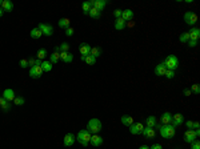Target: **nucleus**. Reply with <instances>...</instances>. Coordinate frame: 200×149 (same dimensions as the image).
I'll list each match as a JSON object with an SVG mask.
<instances>
[{"mask_svg":"<svg viewBox=\"0 0 200 149\" xmlns=\"http://www.w3.org/2000/svg\"><path fill=\"white\" fill-rule=\"evenodd\" d=\"M159 132L163 138H172L175 136V133H176V128L172 126L171 124H164V125L162 124L159 128Z\"/></svg>","mask_w":200,"mask_h":149,"instance_id":"nucleus-1","label":"nucleus"},{"mask_svg":"<svg viewBox=\"0 0 200 149\" xmlns=\"http://www.w3.org/2000/svg\"><path fill=\"white\" fill-rule=\"evenodd\" d=\"M91 136H92V133L90 132V130L82 129V130H79L78 135H76V140H78L83 147H87L91 141Z\"/></svg>","mask_w":200,"mask_h":149,"instance_id":"nucleus-2","label":"nucleus"},{"mask_svg":"<svg viewBox=\"0 0 200 149\" xmlns=\"http://www.w3.org/2000/svg\"><path fill=\"white\" fill-rule=\"evenodd\" d=\"M164 65L167 69H171V71H175L179 68V59H177V56L175 55H168L167 57L164 59Z\"/></svg>","mask_w":200,"mask_h":149,"instance_id":"nucleus-3","label":"nucleus"},{"mask_svg":"<svg viewBox=\"0 0 200 149\" xmlns=\"http://www.w3.org/2000/svg\"><path fill=\"white\" fill-rule=\"evenodd\" d=\"M101 128H103V125H101V121L99 119H91L87 124V130H90L92 135H97Z\"/></svg>","mask_w":200,"mask_h":149,"instance_id":"nucleus-4","label":"nucleus"},{"mask_svg":"<svg viewBox=\"0 0 200 149\" xmlns=\"http://www.w3.org/2000/svg\"><path fill=\"white\" fill-rule=\"evenodd\" d=\"M184 21L191 27L195 26V24L198 23V15L192 11H187L186 14H184Z\"/></svg>","mask_w":200,"mask_h":149,"instance_id":"nucleus-5","label":"nucleus"},{"mask_svg":"<svg viewBox=\"0 0 200 149\" xmlns=\"http://www.w3.org/2000/svg\"><path fill=\"white\" fill-rule=\"evenodd\" d=\"M38 28L40 31H42V33L44 36H52V33H54V27L51 26V24H45V23H40Z\"/></svg>","mask_w":200,"mask_h":149,"instance_id":"nucleus-6","label":"nucleus"},{"mask_svg":"<svg viewBox=\"0 0 200 149\" xmlns=\"http://www.w3.org/2000/svg\"><path fill=\"white\" fill-rule=\"evenodd\" d=\"M90 4H91V7H92V8H96L97 11H100V12H101L104 8L107 7L108 2H107V0H91Z\"/></svg>","mask_w":200,"mask_h":149,"instance_id":"nucleus-7","label":"nucleus"},{"mask_svg":"<svg viewBox=\"0 0 200 149\" xmlns=\"http://www.w3.org/2000/svg\"><path fill=\"white\" fill-rule=\"evenodd\" d=\"M130 128V132H131V135H139V133L143 132V129H144V125L141 123H134L132 125L128 126Z\"/></svg>","mask_w":200,"mask_h":149,"instance_id":"nucleus-8","label":"nucleus"},{"mask_svg":"<svg viewBox=\"0 0 200 149\" xmlns=\"http://www.w3.org/2000/svg\"><path fill=\"white\" fill-rule=\"evenodd\" d=\"M184 123V116L181 113H176V114H172V121H171V125L172 126H179Z\"/></svg>","mask_w":200,"mask_h":149,"instance_id":"nucleus-9","label":"nucleus"},{"mask_svg":"<svg viewBox=\"0 0 200 149\" xmlns=\"http://www.w3.org/2000/svg\"><path fill=\"white\" fill-rule=\"evenodd\" d=\"M42 74H43L42 67H39V65H33V67H31V69H29V76L32 77V79H39Z\"/></svg>","mask_w":200,"mask_h":149,"instance_id":"nucleus-10","label":"nucleus"},{"mask_svg":"<svg viewBox=\"0 0 200 149\" xmlns=\"http://www.w3.org/2000/svg\"><path fill=\"white\" fill-rule=\"evenodd\" d=\"M198 138L195 135V130L193 129H187L186 133H184V141L188 142V144H191V142H193L195 140Z\"/></svg>","mask_w":200,"mask_h":149,"instance_id":"nucleus-11","label":"nucleus"},{"mask_svg":"<svg viewBox=\"0 0 200 149\" xmlns=\"http://www.w3.org/2000/svg\"><path fill=\"white\" fill-rule=\"evenodd\" d=\"M79 52L82 53V57H87V56L91 53V45L87 44V43H83V44H80V47H79Z\"/></svg>","mask_w":200,"mask_h":149,"instance_id":"nucleus-12","label":"nucleus"},{"mask_svg":"<svg viewBox=\"0 0 200 149\" xmlns=\"http://www.w3.org/2000/svg\"><path fill=\"white\" fill-rule=\"evenodd\" d=\"M141 135H143L146 138H153L156 136V130H155V128H148V126H144Z\"/></svg>","mask_w":200,"mask_h":149,"instance_id":"nucleus-13","label":"nucleus"},{"mask_svg":"<svg viewBox=\"0 0 200 149\" xmlns=\"http://www.w3.org/2000/svg\"><path fill=\"white\" fill-rule=\"evenodd\" d=\"M134 16H135V15H134V11H132V9H130V8H128V9H124V11L122 12V19L125 21V23H127V21H131L132 19H134Z\"/></svg>","mask_w":200,"mask_h":149,"instance_id":"nucleus-14","label":"nucleus"},{"mask_svg":"<svg viewBox=\"0 0 200 149\" xmlns=\"http://www.w3.org/2000/svg\"><path fill=\"white\" fill-rule=\"evenodd\" d=\"M90 144L92 145V147H100L101 144H103V137H100L99 135H92L91 136V141H90Z\"/></svg>","mask_w":200,"mask_h":149,"instance_id":"nucleus-15","label":"nucleus"},{"mask_svg":"<svg viewBox=\"0 0 200 149\" xmlns=\"http://www.w3.org/2000/svg\"><path fill=\"white\" fill-rule=\"evenodd\" d=\"M3 97H4L7 101H10V102H11V101H14V100H15V97H16V96H15L14 89L7 88L4 92H3Z\"/></svg>","mask_w":200,"mask_h":149,"instance_id":"nucleus-16","label":"nucleus"},{"mask_svg":"<svg viewBox=\"0 0 200 149\" xmlns=\"http://www.w3.org/2000/svg\"><path fill=\"white\" fill-rule=\"evenodd\" d=\"M75 135H72V133H67L66 136H64V147H72L73 142H75Z\"/></svg>","mask_w":200,"mask_h":149,"instance_id":"nucleus-17","label":"nucleus"},{"mask_svg":"<svg viewBox=\"0 0 200 149\" xmlns=\"http://www.w3.org/2000/svg\"><path fill=\"white\" fill-rule=\"evenodd\" d=\"M188 35H189V40H199V37H200V29H199V28H196V27H192L188 31Z\"/></svg>","mask_w":200,"mask_h":149,"instance_id":"nucleus-18","label":"nucleus"},{"mask_svg":"<svg viewBox=\"0 0 200 149\" xmlns=\"http://www.w3.org/2000/svg\"><path fill=\"white\" fill-rule=\"evenodd\" d=\"M165 71H167V68H165V65H164L163 61L155 67V74H156V76H164Z\"/></svg>","mask_w":200,"mask_h":149,"instance_id":"nucleus-19","label":"nucleus"},{"mask_svg":"<svg viewBox=\"0 0 200 149\" xmlns=\"http://www.w3.org/2000/svg\"><path fill=\"white\" fill-rule=\"evenodd\" d=\"M172 121V114L170 113V112H164V113L160 116V124H171Z\"/></svg>","mask_w":200,"mask_h":149,"instance_id":"nucleus-20","label":"nucleus"},{"mask_svg":"<svg viewBox=\"0 0 200 149\" xmlns=\"http://www.w3.org/2000/svg\"><path fill=\"white\" fill-rule=\"evenodd\" d=\"M120 121H122L123 125L130 126V125H132V124H134V117H131L130 114H123V116L120 117Z\"/></svg>","mask_w":200,"mask_h":149,"instance_id":"nucleus-21","label":"nucleus"},{"mask_svg":"<svg viewBox=\"0 0 200 149\" xmlns=\"http://www.w3.org/2000/svg\"><path fill=\"white\" fill-rule=\"evenodd\" d=\"M60 60L68 64L73 60V55L69 53V52H60Z\"/></svg>","mask_w":200,"mask_h":149,"instance_id":"nucleus-22","label":"nucleus"},{"mask_svg":"<svg viewBox=\"0 0 200 149\" xmlns=\"http://www.w3.org/2000/svg\"><path fill=\"white\" fill-rule=\"evenodd\" d=\"M0 7H2V9H3L4 12H11L12 9H14V4H12L10 0H3V2H2V5H0Z\"/></svg>","mask_w":200,"mask_h":149,"instance_id":"nucleus-23","label":"nucleus"},{"mask_svg":"<svg viewBox=\"0 0 200 149\" xmlns=\"http://www.w3.org/2000/svg\"><path fill=\"white\" fill-rule=\"evenodd\" d=\"M156 123H158V119H156V116H148L146 119V126H148V128H155Z\"/></svg>","mask_w":200,"mask_h":149,"instance_id":"nucleus-24","label":"nucleus"},{"mask_svg":"<svg viewBox=\"0 0 200 149\" xmlns=\"http://www.w3.org/2000/svg\"><path fill=\"white\" fill-rule=\"evenodd\" d=\"M125 27H127V23H125V21L123 20L122 17H120V19H116V20H115V29L123 31V29H125Z\"/></svg>","mask_w":200,"mask_h":149,"instance_id":"nucleus-25","label":"nucleus"},{"mask_svg":"<svg viewBox=\"0 0 200 149\" xmlns=\"http://www.w3.org/2000/svg\"><path fill=\"white\" fill-rule=\"evenodd\" d=\"M0 107L3 111H10L11 109V102L7 101L4 97H0Z\"/></svg>","mask_w":200,"mask_h":149,"instance_id":"nucleus-26","label":"nucleus"},{"mask_svg":"<svg viewBox=\"0 0 200 149\" xmlns=\"http://www.w3.org/2000/svg\"><path fill=\"white\" fill-rule=\"evenodd\" d=\"M29 35H31L32 39H40V37L43 36V33H42V31H40L39 28L36 27V28H32V31L29 32Z\"/></svg>","mask_w":200,"mask_h":149,"instance_id":"nucleus-27","label":"nucleus"},{"mask_svg":"<svg viewBox=\"0 0 200 149\" xmlns=\"http://www.w3.org/2000/svg\"><path fill=\"white\" fill-rule=\"evenodd\" d=\"M57 24H59V27H60V28H64V29H66V28H68V27H69L71 20H69L68 17H61Z\"/></svg>","mask_w":200,"mask_h":149,"instance_id":"nucleus-28","label":"nucleus"},{"mask_svg":"<svg viewBox=\"0 0 200 149\" xmlns=\"http://www.w3.org/2000/svg\"><path fill=\"white\" fill-rule=\"evenodd\" d=\"M52 67H54V64H52L51 61H43V64H42L43 72H51V71H52Z\"/></svg>","mask_w":200,"mask_h":149,"instance_id":"nucleus-29","label":"nucleus"},{"mask_svg":"<svg viewBox=\"0 0 200 149\" xmlns=\"http://www.w3.org/2000/svg\"><path fill=\"white\" fill-rule=\"evenodd\" d=\"M100 15H101V12H100V11H97L96 8H91V9H90V12H88V16L92 17V19H99V17H100Z\"/></svg>","mask_w":200,"mask_h":149,"instance_id":"nucleus-30","label":"nucleus"},{"mask_svg":"<svg viewBox=\"0 0 200 149\" xmlns=\"http://www.w3.org/2000/svg\"><path fill=\"white\" fill-rule=\"evenodd\" d=\"M91 56H94L95 59H97L99 56L101 55V49L99 48V47H95V48H91Z\"/></svg>","mask_w":200,"mask_h":149,"instance_id":"nucleus-31","label":"nucleus"},{"mask_svg":"<svg viewBox=\"0 0 200 149\" xmlns=\"http://www.w3.org/2000/svg\"><path fill=\"white\" fill-rule=\"evenodd\" d=\"M50 59H51L50 61H51L52 64H56L57 61L60 60V52H54V53L51 55V57H50Z\"/></svg>","mask_w":200,"mask_h":149,"instance_id":"nucleus-32","label":"nucleus"},{"mask_svg":"<svg viewBox=\"0 0 200 149\" xmlns=\"http://www.w3.org/2000/svg\"><path fill=\"white\" fill-rule=\"evenodd\" d=\"M83 61H85V64H88V65H94L95 63H96V59H95L94 56L88 55L87 57H84V60H83Z\"/></svg>","mask_w":200,"mask_h":149,"instance_id":"nucleus-33","label":"nucleus"},{"mask_svg":"<svg viewBox=\"0 0 200 149\" xmlns=\"http://www.w3.org/2000/svg\"><path fill=\"white\" fill-rule=\"evenodd\" d=\"M82 8H83V12H84V15H88V12H90V9H91L92 7H91L90 2H85V3H83V4H82Z\"/></svg>","mask_w":200,"mask_h":149,"instance_id":"nucleus-34","label":"nucleus"},{"mask_svg":"<svg viewBox=\"0 0 200 149\" xmlns=\"http://www.w3.org/2000/svg\"><path fill=\"white\" fill-rule=\"evenodd\" d=\"M179 40H180V43H188V41H189V35H188V32L181 33V35L179 36Z\"/></svg>","mask_w":200,"mask_h":149,"instance_id":"nucleus-35","label":"nucleus"},{"mask_svg":"<svg viewBox=\"0 0 200 149\" xmlns=\"http://www.w3.org/2000/svg\"><path fill=\"white\" fill-rule=\"evenodd\" d=\"M47 56V51H45L44 48H40L38 51V59H40V60H43V59Z\"/></svg>","mask_w":200,"mask_h":149,"instance_id":"nucleus-36","label":"nucleus"},{"mask_svg":"<svg viewBox=\"0 0 200 149\" xmlns=\"http://www.w3.org/2000/svg\"><path fill=\"white\" fill-rule=\"evenodd\" d=\"M14 102H15V105H23L24 102H26V100H24V97H21V96H16Z\"/></svg>","mask_w":200,"mask_h":149,"instance_id":"nucleus-37","label":"nucleus"},{"mask_svg":"<svg viewBox=\"0 0 200 149\" xmlns=\"http://www.w3.org/2000/svg\"><path fill=\"white\" fill-rule=\"evenodd\" d=\"M192 93H195V95H199L200 93V87H199V84H193L192 87H191V89H189Z\"/></svg>","mask_w":200,"mask_h":149,"instance_id":"nucleus-38","label":"nucleus"},{"mask_svg":"<svg viewBox=\"0 0 200 149\" xmlns=\"http://www.w3.org/2000/svg\"><path fill=\"white\" fill-rule=\"evenodd\" d=\"M59 47H60V52H68V49H69L68 43H61Z\"/></svg>","mask_w":200,"mask_h":149,"instance_id":"nucleus-39","label":"nucleus"},{"mask_svg":"<svg viewBox=\"0 0 200 149\" xmlns=\"http://www.w3.org/2000/svg\"><path fill=\"white\" fill-rule=\"evenodd\" d=\"M167 79H174L175 77V71H171V69H167L165 71V74H164Z\"/></svg>","mask_w":200,"mask_h":149,"instance_id":"nucleus-40","label":"nucleus"},{"mask_svg":"<svg viewBox=\"0 0 200 149\" xmlns=\"http://www.w3.org/2000/svg\"><path fill=\"white\" fill-rule=\"evenodd\" d=\"M191 149H200V141L198 138H196L193 142H191Z\"/></svg>","mask_w":200,"mask_h":149,"instance_id":"nucleus-41","label":"nucleus"},{"mask_svg":"<svg viewBox=\"0 0 200 149\" xmlns=\"http://www.w3.org/2000/svg\"><path fill=\"white\" fill-rule=\"evenodd\" d=\"M187 44H188V47H191V48H195V47H198V44H199V40H189Z\"/></svg>","mask_w":200,"mask_h":149,"instance_id":"nucleus-42","label":"nucleus"},{"mask_svg":"<svg viewBox=\"0 0 200 149\" xmlns=\"http://www.w3.org/2000/svg\"><path fill=\"white\" fill-rule=\"evenodd\" d=\"M122 12H123V9H115V11H113V16H115L116 19H120L122 17Z\"/></svg>","mask_w":200,"mask_h":149,"instance_id":"nucleus-43","label":"nucleus"},{"mask_svg":"<svg viewBox=\"0 0 200 149\" xmlns=\"http://www.w3.org/2000/svg\"><path fill=\"white\" fill-rule=\"evenodd\" d=\"M66 35L68 36V37H71L73 35V28H71V27H68V28H66Z\"/></svg>","mask_w":200,"mask_h":149,"instance_id":"nucleus-44","label":"nucleus"},{"mask_svg":"<svg viewBox=\"0 0 200 149\" xmlns=\"http://www.w3.org/2000/svg\"><path fill=\"white\" fill-rule=\"evenodd\" d=\"M19 65L21 68H27L28 67V60H20L19 61Z\"/></svg>","mask_w":200,"mask_h":149,"instance_id":"nucleus-45","label":"nucleus"},{"mask_svg":"<svg viewBox=\"0 0 200 149\" xmlns=\"http://www.w3.org/2000/svg\"><path fill=\"white\" fill-rule=\"evenodd\" d=\"M186 125H187V128H188V129H193V121L192 120H188L186 123Z\"/></svg>","mask_w":200,"mask_h":149,"instance_id":"nucleus-46","label":"nucleus"},{"mask_svg":"<svg viewBox=\"0 0 200 149\" xmlns=\"http://www.w3.org/2000/svg\"><path fill=\"white\" fill-rule=\"evenodd\" d=\"M183 95H184V96H191V95H192V92H191L188 88H184V89H183Z\"/></svg>","mask_w":200,"mask_h":149,"instance_id":"nucleus-47","label":"nucleus"},{"mask_svg":"<svg viewBox=\"0 0 200 149\" xmlns=\"http://www.w3.org/2000/svg\"><path fill=\"white\" fill-rule=\"evenodd\" d=\"M149 149H163V147L160 144H153V145H151Z\"/></svg>","mask_w":200,"mask_h":149,"instance_id":"nucleus-48","label":"nucleus"},{"mask_svg":"<svg viewBox=\"0 0 200 149\" xmlns=\"http://www.w3.org/2000/svg\"><path fill=\"white\" fill-rule=\"evenodd\" d=\"M28 65L29 67H33V65H35V59H32V57L28 59Z\"/></svg>","mask_w":200,"mask_h":149,"instance_id":"nucleus-49","label":"nucleus"},{"mask_svg":"<svg viewBox=\"0 0 200 149\" xmlns=\"http://www.w3.org/2000/svg\"><path fill=\"white\" fill-rule=\"evenodd\" d=\"M43 64V60H40V59H36L35 60V65H39V67H42Z\"/></svg>","mask_w":200,"mask_h":149,"instance_id":"nucleus-50","label":"nucleus"},{"mask_svg":"<svg viewBox=\"0 0 200 149\" xmlns=\"http://www.w3.org/2000/svg\"><path fill=\"white\" fill-rule=\"evenodd\" d=\"M200 128V124L198 121H193V129H199Z\"/></svg>","mask_w":200,"mask_h":149,"instance_id":"nucleus-51","label":"nucleus"},{"mask_svg":"<svg viewBox=\"0 0 200 149\" xmlns=\"http://www.w3.org/2000/svg\"><path fill=\"white\" fill-rule=\"evenodd\" d=\"M139 149H149V147H147V145H141V147H139Z\"/></svg>","mask_w":200,"mask_h":149,"instance_id":"nucleus-52","label":"nucleus"},{"mask_svg":"<svg viewBox=\"0 0 200 149\" xmlns=\"http://www.w3.org/2000/svg\"><path fill=\"white\" fill-rule=\"evenodd\" d=\"M55 52H60V47H55Z\"/></svg>","mask_w":200,"mask_h":149,"instance_id":"nucleus-53","label":"nucleus"},{"mask_svg":"<svg viewBox=\"0 0 200 149\" xmlns=\"http://www.w3.org/2000/svg\"><path fill=\"white\" fill-rule=\"evenodd\" d=\"M3 14H4V11H3V9H2V7H0V17L3 16Z\"/></svg>","mask_w":200,"mask_h":149,"instance_id":"nucleus-54","label":"nucleus"},{"mask_svg":"<svg viewBox=\"0 0 200 149\" xmlns=\"http://www.w3.org/2000/svg\"><path fill=\"white\" fill-rule=\"evenodd\" d=\"M2 2H3V0H0V5H2Z\"/></svg>","mask_w":200,"mask_h":149,"instance_id":"nucleus-55","label":"nucleus"}]
</instances>
